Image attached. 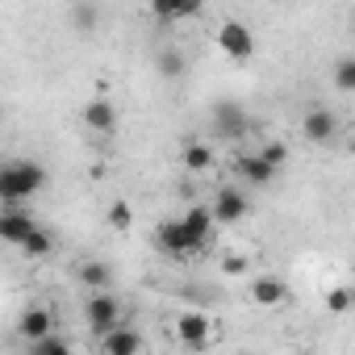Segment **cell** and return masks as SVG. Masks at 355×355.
<instances>
[{
	"mask_svg": "<svg viewBox=\"0 0 355 355\" xmlns=\"http://www.w3.org/2000/svg\"><path fill=\"white\" fill-rule=\"evenodd\" d=\"M46 189V167L34 159H9L0 163V205H26Z\"/></svg>",
	"mask_w": 355,
	"mask_h": 355,
	"instance_id": "obj_1",
	"label": "cell"
},
{
	"mask_svg": "<svg viewBox=\"0 0 355 355\" xmlns=\"http://www.w3.org/2000/svg\"><path fill=\"white\" fill-rule=\"evenodd\" d=\"M155 243H159V251H163V255H171V259H184V255L205 251V239H197L180 218H175V222H163V226H159V234H155Z\"/></svg>",
	"mask_w": 355,
	"mask_h": 355,
	"instance_id": "obj_2",
	"label": "cell"
},
{
	"mask_svg": "<svg viewBox=\"0 0 355 355\" xmlns=\"http://www.w3.org/2000/svg\"><path fill=\"white\" fill-rule=\"evenodd\" d=\"M84 322H88V330H92V334L113 330V326L121 322V301H117L109 288H96V293L84 301Z\"/></svg>",
	"mask_w": 355,
	"mask_h": 355,
	"instance_id": "obj_3",
	"label": "cell"
},
{
	"mask_svg": "<svg viewBox=\"0 0 355 355\" xmlns=\"http://www.w3.org/2000/svg\"><path fill=\"white\" fill-rule=\"evenodd\" d=\"M218 46H222V55L226 59H234V63H247L251 55H255V34L243 26V21H222L218 26Z\"/></svg>",
	"mask_w": 355,
	"mask_h": 355,
	"instance_id": "obj_4",
	"label": "cell"
},
{
	"mask_svg": "<svg viewBox=\"0 0 355 355\" xmlns=\"http://www.w3.org/2000/svg\"><path fill=\"white\" fill-rule=\"evenodd\" d=\"M214 130H218L222 138H243V134L251 130V113H247L239 101H222V105L214 109Z\"/></svg>",
	"mask_w": 355,
	"mask_h": 355,
	"instance_id": "obj_5",
	"label": "cell"
},
{
	"mask_svg": "<svg viewBox=\"0 0 355 355\" xmlns=\"http://www.w3.org/2000/svg\"><path fill=\"white\" fill-rule=\"evenodd\" d=\"M209 214H214V222H222V226H234V222H243V218L251 214V201H247L239 189H218V197H214Z\"/></svg>",
	"mask_w": 355,
	"mask_h": 355,
	"instance_id": "obj_6",
	"label": "cell"
},
{
	"mask_svg": "<svg viewBox=\"0 0 355 355\" xmlns=\"http://www.w3.org/2000/svg\"><path fill=\"white\" fill-rule=\"evenodd\" d=\"M34 226L38 222H34V214L26 205H5V209H0V243H13L17 247Z\"/></svg>",
	"mask_w": 355,
	"mask_h": 355,
	"instance_id": "obj_7",
	"label": "cell"
},
{
	"mask_svg": "<svg viewBox=\"0 0 355 355\" xmlns=\"http://www.w3.org/2000/svg\"><path fill=\"white\" fill-rule=\"evenodd\" d=\"M209 313H201V309H184L180 318H175V334H180L193 351H201V347H209Z\"/></svg>",
	"mask_w": 355,
	"mask_h": 355,
	"instance_id": "obj_8",
	"label": "cell"
},
{
	"mask_svg": "<svg viewBox=\"0 0 355 355\" xmlns=\"http://www.w3.org/2000/svg\"><path fill=\"white\" fill-rule=\"evenodd\" d=\"M80 117H84V125H88V130H96V134H113V130H117V121H121V113H117V105H113L109 96L88 101Z\"/></svg>",
	"mask_w": 355,
	"mask_h": 355,
	"instance_id": "obj_9",
	"label": "cell"
},
{
	"mask_svg": "<svg viewBox=\"0 0 355 355\" xmlns=\"http://www.w3.org/2000/svg\"><path fill=\"white\" fill-rule=\"evenodd\" d=\"M301 130H305V138L309 142H330L334 134H338V117H334V109H309L305 113V121H301Z\"/></svg>",
	"mask_w": 355,
	"mask_h": 355,
	"instance_id": "obj_10",
	"label": "cell"
},
{
	"mask_svg": "<svg viewBox=\"0 0 355 355\" xmlns=\"http://www.w3.org/2000/svg\"><path fill=\"white\" fill-rule=\"evenodd\" d=\"M101 351H105V355H138V351H142V338H138L125 322H117L113 330L101 334Z\"/></svg>",
	"mask_w": 355,
	"mask_h": 355,
	"instance_id": "obj_11",
	"label": "cell"
},
{
	"mask_svg": "<svg viewBox=\"0 0 355 355\" xmlns=\"http://www.w3.org/2000/svg\"><path fill=\"white\" fill-rule=\"evenodd\" d=\"M46 330H55V309H46V305H30V309H21V318H17V334L30 343V338H38V334H46Z\"/></svg>",
	"mask_w": 355,
	"mask_h": 355,
	"instance_id": "obj_12",
	"label": "cell"
},
{
	"mask_svg": "<svg viewBox=\"0 0 355 355\" xmlns=\"http://www.w3.org/2000/svg\"><path fill=\"white\" fill-rule=\"evenodd\" d=\"M276 171H280V167H272L259 150H255V155H239V175H243L247 184H255V189L272 184V180H276Z\"/></svg>",
	"mask_w": 355,
	"mask_h": 355,
	"instance_id": "obj_13",
	"label": "cell"
},
{
	"mask_svg": "<svg viewBox=\"0 0 355 355\" xmlns=\"http://www.w3.org/2000/svg\"><path fill=\"white\" fill-rule=\"evenodd\" d=\"M251 301L255 305H280V301H288V284L280 276H255L251 280Z\"/></svg>",
	"mask_w": 355,
	"mask_h": 355,
	"instance_id": "obj_14",
	"label": "cell"
},
{
	"mask_svg": "<svg viewBox=\"0 0 355 355\" xmlns=\"http://www.w3.org/2000/svg\"><path fill=\"white\" fill-rule=\"evenodd\" d=\"M155 71H159L163 80H180V76L189 71V59L175 51V46H167V51H159V55H155Z\"/></svg>",
	"mask_w": 355,
	"mask_h": 355,
	"instance_id": "obj_15",
	"label": "cell"
},
{
	"mask_svg": "<svg viewBox=\"0 0 355 355\" xmlns=\"http://www.w3.org/2000/svg\"><path fill=\"white\" fill-rule=\"evenodd\" d=\"M17 247H21V255H26V259H46V255L55 251V239H51L42 226H34V230H30Z\"/></svg>",
	"mask_w": 355,
	"mask_h": 355,
	"instance_id": "obj_16",
	"label": "cell"
},
{
	"mask_svg": "<svg viewBox=\"0 0 355 355\" xmlns=\"http://www.w3.org/2000/svg\"><path fill=\"white\" fill-rule=\"evenodd\" d=\"M180 222H184L197 239H205V243H209V234H214V226H218L214 214H209V205H189V214H184Z\"/></svg>",
	"mask_w": 355,
	"mask_h": 355,
	"instance_id": "obj_17",
	"label": "cell"
},
{
	"mask_svg": "<svg viewBox=\"0 0 355 355\" xmlns=\"http://www.w3.org/2000/svg\"><path fill=\"white\" fill-rule=\"evenodd\" d=\"M180 159H184L189 171H209V163H214V146H209V142H184Z\"/></svg>",
	"mask_w": 355,
	"mask_h": 355,
	"instance_id": "obj_18",
	"label": "cell"
},
{
	"mask_svg": "<svg viewBox=\"0 0 355 355\" xmlns=\"http://www.w3.org/2000/svg\"><path fill=\"white\" fill-rule=\"evenodd\" d=\"M80 280H84V288H109L113 284V268L109 263H101V259H88L84 268H80Z\"/></svg>",
	"mask_w": 355,
	"mask_h": 355,
	"instance_id": "obj_19",
	"label": "cell"
},
{
	"mask_svg": "<svg viewBox=\"0 0 355 355\" xmlns=\"http://www.w3.org/2000/svg\"><path fill=\"white\" fill-rule=\"evenodd\" d=\"M30 351H34V355H67V351H71V343H67L63 334H55V330H46V334H38V338H30Z\"/></svg>",
	"mask_w": 355,
	"mask_h": 355,
	"instance_id": "obj_20",
	"label": "cell"
},
{
	"mask_svg": "<svg viewBox=\"0 0 355 355\" xmlns=\"http://www.w3.org/2000/svg\"><path fill=\"white\" fill-rule=\"evenodd\" d=\"M334 88L338 92H355V55H343L334 63Z\"/></svg>",
	"mask_w": 355,
	"mask_h": 355,
	"instance_id": "obj_21",
	"label": "cell"
},
{
	"mask_svg": "<svg viewBox=\"0 0 355 355\" xmlns=\"http://www.w3.org/2000/svg\"><path fill=\"white\" fill-rule=\"evenodd\" d=\"M105 222H109L113 230H130V226H134V205H130V201H113L109 214H105Z\"/></svg>",
	"mask_w": 355,
	"mask_h": 355,
	"instance_id": "obj_22",
	"label": "cell"
},
{
	"mask_svg": "<svg viewBox=\"0 0 355 355\" xmlns=\"http://www.w3.org/2000/svg\"><path fill=\"white\" fill-rule=\"evenodd\" d=\"M76 30L80 34H92L96 30V5H84V0L76 5Z\"/></svg>",
	"mask_w": 355,
	"mask_h": 355,
	"instance_id": "obj_23",
	"label": "cell"
},
{
	"mask_svg": "<svg viewBox=\"0 0 355 355\" xmlns=\"http://www.w3.org/2000/svg\"><path fill=\"white\" fill-rule=\"evenodd\" d=\"M326 305H330V313H351V305H355V293H351V288H334V293L326 297Z\"/></svg>",
	"mask_w": 355,
	"mask_h": 355,
	"instance_id": "obj_24",
	"label": "cell"
},
{
	"mask_svg": "<svg viewBox=\"0 0 355 355\" xmlns=\"http://www.w3.org/2000/svg\"><path fill=\"white\" fill-rule=\"evenodd\" d=\"M259 155H263L272 167H284V163H288V146H284V142H263Z\"/></svg>",
	"mask_w": 355,
	"mask_h": 355,
	"instance_id": "obj_25",
	"label": "cell"
},
{
	"mask_svg": "<svg viewBox=\"0 0 355 355\" xmlns=\"http://www.w3.org/2000/svg\"><path fill=\"white\" fill-rule=\"evenodd\" d=\"M150 13H155V21L171 26L175 21V0H150Z\"/></svg>",
	"mask_w": 355,
	"mask_h": 355,
	"instance_id": "obj_26",
	"label": "cell"
},
{
	"mask_svg": "<svg viewBox=\"0 0 355 355\" xmlns=\"http://www.w3.org/2000/svg\"><path fill=\"white\" fill-rule=\"evenodd\" d=\"M205 9V0H175V21H189Z\"/></svg>",
	"mask_w": 355,
	"mask_h": 355,
	"instance_id": "obj_27",
	"label": "cell"
},
{
	"mask_svg": "<svg viewBox=\"0 0 355 355\" xmlns=\"http://www.w3.org/2000/svg\"><path fill=\"white\" fill-rule=\"evenodd\" d=\"M222 268H226V276H247V259L243 255H226Z\"/></svg>",
	"mask_w": 355,
	"mask_h": 355,
	"instance_id": "obj_28",
	"label": "cell"
}]
</instances>
